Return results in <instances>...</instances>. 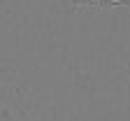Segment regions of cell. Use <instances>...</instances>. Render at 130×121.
Here are the masks:
<instances>
[{"mask_svg": "<svg viewBox=\"0 0 130 121\" xmlns=\"http://www.w3.org/2000/svg\"><path fill=\"white\" fill-rule=\"evenodd\" d=\"M88 7H130V0H84Z\"/></svg>", "mask_w": 130, "mask_h": 121, "instance_id": "6da1fadb", "label": "cell"}, {"mask_svg": "<svg viewBox=\"0 0 130 121\" xmlns=\"http://www.w3.org/2000/svg\"><path fill=\"white\" fill-rule=\"evenodd\" d=\"M56 3L68 5V7H81V5H84V0H56Z\"/></svg>", "mask_w": 130, "mask_h": 121, "instance_id": "7a4b0ae2", "label": "cell"}]
</instances>
